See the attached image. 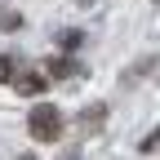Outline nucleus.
Here are the masks:
<instances>
[{
    "label": "nucleus",
    "instance_id": "obj_6",
    "mask_svg": "<svg viewBox=\"0 0 160 160\" xmlns=\"http://www.w3.org/2000/svg\"><path fill=\"white\" fill-rule=\"evenodd\" d=\"M9 80H13V58L0 53V85H9Z\"/></svg>",
    "mask_w": 160,
    "mask_h": 160
},
{
    "label": "nucleus",
    "instance_id": "obj_2",
    "mask_svg": "<svg viewBox=\"0 0 160 160\" xmlns=\"http://www.w3.org/2000/svg\"><path fill=\"white\" fill-rule=\"evenodd\" d=\"M102 125H107V107H102V102H89L85 111L76 116V129H80V138H98V133H102Z\"/></svg>",
    "mask_w": 160,
    "mask_h": 160
},
{
    "label": "nucleus",
    "instance_id": "obj_8",
    "mask_svg": "<svg viewBox=\"0 0 160 160\" xmlns=\"http://www.w3.org/2000/svg\"><path fill=\"white\" fill-rule=\"evenodd\" d=\"M58 160H80V142H71V147H62V151H58Z\"/></svg>",
    "mask_w": 160,
    "mask_h": 160
},
{
    "label": "nucleus",
    "instance_id": "obj_9",
    "mask_svg": "<svg viewBox=\"0 0 160 160\" xmlns=\"http://www.w3.org/2000/svg\"><path fill=\"white\" fill-rule=\"evenodd\" d=\"M156 138H160V133H147L142 142H138V151H142V156H147V151H156Z\"/></svg>",
    "mask_w": 160,
    "mask_h": 160
},
{
    "label": "nucleus",
    "instance_id": "obj_1",
    "mask_svg": "<svg viewBox=\"0 0 160 160\" xmlns=\"http://www.w3.org/2000/svg\"><path fill=\"white\" fill-rule=\"evenodd\" d=\"M27 133H31V142H58L62 138V111L53 102H36L27 116Z\"/></svg>",
    "mask_w": 160,
    "mask_h": 160
},
{
    "label": "nucleus",
    "instance_id": "obj_5",
    "mask_svg": "<svg viewBox=\"0 0 160 160\" xmlns=\"http://www.w3.org/2000/svg\"><path fill=\"white\" fill-rule=\"evenodd\" d=\"M0 31H22V13L9 9V5H0Z\"/></svg>",
    "mask_w": 160,
    "mask_h": 160
},
{
    "label": "nucleus",
    "instance_id": "obj_4",
    "mask_svg": "<svg viewBox=\"0 0 160 160\" xmlns=\"http://www.w3.org/2000/svg\"><path fill=\"white\" fill-rule=\"evenodd\" d=\"M49 76L53 80H71V76H80V62H76V58H49Z\"/></svg>",
    "mask_w": 160,
    "mask_h": 160
},
{
    "label": "nucleus",
    "instance_id": "obj_10",
    "mask_svg": "<svg viewBox=\"0 0 160 160\" xmlns=\"http://www.w3.org/2000/svg\"><path fill=\"white\" fill-rule=\"evenodd\" d=\"M18 160H36V156H31V151H22V156H18Z\"/></svg>",
    "mask_w": 160,
    "mask_h": 160
},
{
    "label": "nucleus",
    "instance_id": "obj_7",
    "mask_svg": "<svg viewBox=\"0 0 160 160\" xmlns=\"http://www.w3.org/2000/svg\"><path fill=\"white\" fill-rule=\"evenodd\" d=\"M80 40H85L80 31H62V49H67V53H76V49H80Z\"/></svg>",
    "mask_w": 160,
    "mask_h": 160
},
{
    "label": "nucleus",
    "instance_id": "obj_3",
    "mask_svg": "<svg viewBox=\"0 0 160 160\" xmlns=\"http://www.w3.org/2000/svg\"><path fill=\"white\" fill-rule=\"evenodd\" d=\"M9 85L22 93V98H40V93H45V71H13Z\"/></svg>",
    "mask_w": 160,
    "mask_h": 160
}]
</instances>
